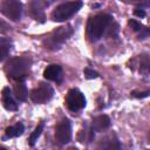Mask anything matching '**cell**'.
<instances>
[{
	"label": "cell",
	"instance_id": "4fadbf2b",
	"mask_svg": "<svg viewBox=\"0 0 150 150\" xmlns=\"http://www.w3.org/2000/svg\"><path fill=\"white\" fill-rule=\"evenodd\" d=\"M25 131V127L22 123H16L15 125H12V127H8L6 128L5 130V135L6 137L8 138H12V137H19L23 134Z\"/></svg>",
	"mask_w": 150,
	"mask_h": 150
},
{
	"label": "cell",
	"instance_id": "5b68a950",
	"mask_svg": "<svg viewBox=\"0 0 150 150\" xmlns=\"http://www.w3.org/2000/svg\"><path fill=\"white\" fill-rule=\"evenodd\" d=\"M0 12L9 20L18 21L22 14V4L20 0H2Z\"/></svg>",
	"mask_w": 150,
	"mask_h": 150
},
{
	"label": "cell",
	"instance_id": "52a82bcc",
	"mask_svg": "<svg viewBox=\"0 0 150 150\" xmlns=\"http://www.w3.org/2000/svg\"><path fill=\"white\" fill-rule=\"evenodd\" d=\"M66 104L67 108L70 111H79L86 105V98L84 95L79 89H70L66 97Z\"/></svg>",
	"mask_w": 150,
	"mask_h": 150
},
{
	"label": "cell",
	"instance_id": "ba28073f",
	"mask_svg": "<svg viewBox=\"0 0 150 150\" xmlns=\"http://www.w3.org/2000/svg\"><path fill=\"white\" fill-rule=\"evenodd\" d=\"M55 137L56 141L61 144H67L71 139V125L70 121L67 118H63L60 121L55 128Z\"/></svg>",
	"mask_w": 150,
	"mask_h": 150
},
{
	"label": "cell",
	"instance_id": "8fae6325",
	"mask_svg": "<svg viewBox=\"0 0 150 150\" xmlns=\"http://www.w3.org/2000/svg\"><path fill=\"white\" fill-rule=\"evenodd\" d=\"M1 95H2V105L5 107V109L11 111L18 109V104L15 103V100L13 98V94L8 87H5L2 89Z\"/></svg>",
	"mask_w": 150,
	"mask_h": 150
},
{
	"label": "cell",
	"instance_id": "277c9868",
	"mask_svg": "<svg viewBox=\"0 0 150 150\" xmlns=\"http://www.w3.org/2000/svg\"><path fill=\"white\" fill-rule=\"evenodd\" d=\"M73 34V28L70 26H66V27H60L56 30H54L46 40V46L49 49H57L60 48L63 42Z\"/></svg>",
	"mask_w": 150,
	"mask_h": 150
},
{
	"label": "cell",
	"instance_id": "9a60e30c",
	"mask_svg": "<svg viewBox=\"0 0 150 150\" xmlns=\"http://www.w3.org/2000/svg\"><path fill=\"white\" fill-rule=\"evenodd\" d=\"M42 130H43V123L41 122L35 129H34V131L32 132V135H30V137H29V145H34L35 144V142L38 141V138L40 137V135H41V132H42Z\"/></svg>",
	"mask_w": 150,
	"mask_h": 150
},
{
	"label": "cell",
	"instance_id": "7c38bea8",
	"mask_svg": "<svg viewBox=\"0 0 150 150\" xmlns=\"http://www.w3.org/2000/svg\"><path fill=\"white\" fill-rule=\"evenodd\" d=\"M14 96L19 101H26L28 96V91L26 88V84L23 81H18V83L14 86Z\"/></svg>",
	"mask_w": 150,
	"mask_h": 150
},
{
	"label": "cell",
	"instance_id": "7a4b0ae2",
	"mask_svg": "<svg viewBox=\"0 0 150 150\" xmlns=\"http://www.w3.org/2000/svg\"><path fill=\"white\" fill-rule=\"evenodd\" d=\"M110 21L111 16L108 14H96L93 18H90L87 25V34L90 41H98L103 36Z\"/></svg>",
	"mask_w": 150,
	"mask_h": 150
},
{
	"label": "cell",
	"instance_id": "9c48e42d",
	"mask_svg": "<svg viewBox=\"0 0 150 150\" xmlns=\"http://www.w3.org/2000/svg\"><path fill=\"white\" fill-rule=\"evenodd\" d=\"M43 77L49 81L61 82L62 80V68L59 64H50L43 71Z\"/></svg>",
	"mask_w": 150,
	"mask_h": 150
},
{
	"label": "cell",
	"instance_id": "6da1fadb",
	"mask_svg": "<svg viewBox=\"0 0 150 150\" xmlns=\"http://www.w3.org/2000/svg\"><path fill=\"white\" fill-rule=\"evenodd\" d=\"M30 60L27 57H13L5 64V71L8 77L18 81H23L30 68Z\"/></svg>",
	"mask_w": 150,
	"mask_h": 150
},
{
	"label": "cell",
	"instance_id": "3957f363",
	"mask_svg": "<svg viewBox=\"0 0 150 150\" xmlns=\"http://www.w3.org/2000/svg\"><path fill=\"white\" fill-rule=\"evenodd\" d=\"M82 7L81 1H69L63 2L59 5L53 12H52V19L56 22H63L70 16H73L75 13H77Z\"/></svg>",
	"mask_w": 150,
	"mask_h": 150
},
{
	"label": "cell",
	"instance_id": "30bf717a",
	"mask_svg": "<svg viewBox=\"0 0 150 150\" xmlns=\"http://www.w3.org/2000/svg\"><path fill=\"white\" fill-rule=\"evenodd\" d=\"M109 127H110V118L107 115H98L93 120L90 129L96 132H102L107 130Z\"/></svg>",
	"mask_w": 150,
	"mask_h": 150
},
{
	"label": "cell",
	"instance_id": "2e32d148",
	"mask_svg": "<svg viewBox=\"0 0 150 150\" xmlns=\"http://www.w3.org/2000/svg\"><path fill=\"white\" fill-rule=\"evenodd\" d=\"M83 73H84V76H86L87 79H89V80L98 77V73L95 71V70H93V69H90V68H86V69L83 70Z\"/></svg>",
	"mask_w": 150,
	"mask_h": 150
},
{
	"label": "cell",
	"instance_id": "ffe728a7",
	"mask_svg": "<svg viewBox=\"0 0 150 150\" xmlns=\"http://www.w3.org/2000/svg\"><path fill=\"white\" fill-rule=\"evenodd\" d=\"M132 1H142V0H132Z\"/></svg>",
	"mask_w": 150,
	"mask_h": 150
},
{
	"label": "cell",
	"instance_id": "d6986e66",
	"mask_svg": "<svg viewBox=\"0 0 150 150\" xmlns=\"http://www.w3.org/2000/svg\"><path fill=\"white\" fill-rule=\"evenodd\" d=\"M134 15H136V16H138V18H144V16H145V11L142 9V8H136V9L134 11Z\"/></svg>",
	"mask_w": 150,
	"mask_h": 150
},
{
	"label": "cell",
	"instance_id": "e0dca14e",
	"mask_svg": "<svg viewBox=\"0 0 150 150\" xmlns=\"http://www.w3.org/2000/svg\"><path fill=\"white\" fill-rule=\"evenodd\" d=\"M129 26H130L135 32H138V30H142V29H143V26H142L139 22H137L136 20H129Z\"/></svg>",
	"mask_w": 150,
	"mask_h": 150
},
{
	"label": "cell",
	"instance_id": "ac0fdd59",
	"mask_svg": "<svg viewBox=\"0 0 150 150\" xmlns=\"http://www.w3.org/2000/svg\"><path fill=\"white\" fill-rule=\"evenodd\" d=\"M149 94H150L149 91H143V93H139V91H132V93H131V96L137 97V98H144V97H148Z\"/></svg>",
	"mask_w": 150,
	"mask_h": 150
},
{
	"label": "cell",
	"instance_id": "5bb4252c",
	"mask_svg": "<svg viewBox=\"0 0 150 150\" xmlns=\"http://www.w3.org/2000/svg\"><path fill=\"white\" fill-rule=\"evenodd\" d=\"M11 49V42L9 40L5 38H0V61H2L7 55Z\"/></svg>",
	"mask_w": 150,
	"mask_h": 150
},
{
	"label": "cell",
	"instance_id": "8992f818",
	"mask_svg": "<svg viewBox=\"0 0 150 150\" xmlns=\"http://www.w3.org/2000/svg\"><path fill=\"white\" fill-rule=\"evenodd\" d=\"M53 95H54V90L50 86L45 84V83H40L39 87L34 88L30 91V100L34 103L42 104V103L48 102L53 97Z\"/></svg>",
	"mask_w": 150,
	"mask_h": 150
}]
</instances>
